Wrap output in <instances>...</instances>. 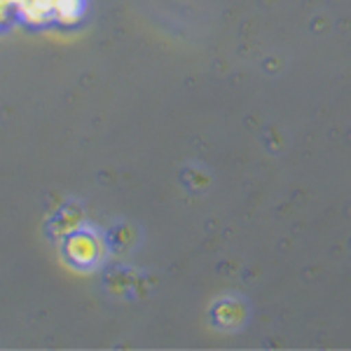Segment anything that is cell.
Wrapping results in <instances>:
<instances>
[{"instance_id":"6da1fadb","label":"cell","mask_w":351,"mask_h":351,"mask_svg":"<svg viewBox=\"0 0 351 351\" xmlns=\"http://www.w3.org/2000/svg\"><path fill=\"white\" fill-rule=\"evenodd\" d=\"M56 16L61 21H73L80 14V0H56Z\"/></svg>"}]
</instances>
